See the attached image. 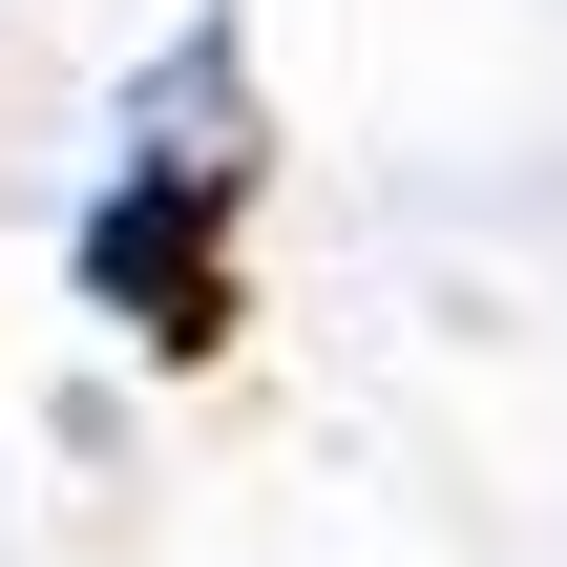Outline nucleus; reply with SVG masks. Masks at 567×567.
<instances>
[{"instance_id": "1", "label": "nucleus", "mask_w": 567, "mask_h": 567, "mask_svg": "<svg viewBox=\"0 0 567 567\" xmlns=\"http://www.w3.org/2000/svg\"><path fill=\"white\" fill-rule=\"evenodd\" d=\"M84 295H105V316H126L147 358H210V337H231V252L189 231V189H168V168L84 210Z\"/></svg>"}]
</instances>
